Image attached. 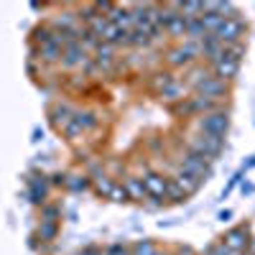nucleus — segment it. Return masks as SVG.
<instances>
[{"mask_svg": "<svg viewBox=\"0 0 255 255\" xmlns=\"http://www.w3.org/2000/svg\"><path fill=\"white\" fill-rule=\"evenodd\" d=\"M197 125H199V130H202V133H209V135H227L230 115H227V113H220V110H215V113H204V115L197 120Z\"/></svg>", "mask_w": 255, "mask_h": 255, "instance_id": "f257e3e1", "label": "nucleus"}, {"mask_svg": "<svg viewBox=\"0 0 255 255\" xmlns=\"http://www.w3.org/2000/svg\"><path fill=\"white\" fill-rule=\"evenodd\" d=\"M243 33H245V23L240 18H225L215 31V38L220 44H240Z\"/></svg>", "mask_w": 255, "mask_h": 255, "instance_id": "f03ea898", "label": "nucleus"}, {"mask_svg": "<svg viewBox=\"0 0 255 255\" xmlns=\"http://www.w3.org/2000/svg\"><path fill=\"white\" fill-rule=\"evenodd\" d=\"M184 171L191 174V176H197L199 181H209L212 174H215V168H212V163H209L207 158H202V156L194 153V151H189V153L184 156Z\"/></svg>", "mask_w": 255, "mask_h": 255, "instance_id": "7ed1b4c3", "label": "nucleus"}, {"mask_svg": "<svg viewBox=\"0 0 255 255\" xmlns=\"http://www.w3.org/2000/svg\"><path fill=\"white\" fill-rule=\"evenodd\" d=\"M143 189L148 197L153 199H166V179L158 174H145L143 176Z\"/></svg>", "mask_w": 255, "mask_h": 255, "instance_id": "20e7f679", "label": "nucleus"}, {"mask_svg": "<svg viewBox=\"0 0 255 255\" xmlns=\"http://www.w3.org/2000/svg\"><path fill=\"white\" fill-rule=\"evenodd\" d=\"M197 92L202 95V97H220L222 92H225V82H220V79H215V77H204L202 82H197Z\"/></svg>", "mask_w": 255, "mask_h": 255, "instance_id": "39448f33", "label": "nucleus"}, {"mask_svg": "<svg viewBox=\"0 0 255 255\" xmlns=\"http://www.w3.org/2000/svg\"><path fill=\"white\" fill-rule=\"evenodd\" d=\"M240 72V64H232V61H215L212 64V77L225 82V79H235Z\"/></svg>", "mask_w": 255, "mask_h": 255, "instance_id": "423d86ee", "label": "nucleus"}, {"mask_svg": "<svg viewBox=\"0 0 255 255\" xmlns=\"http://www.w3.org/2000/svg\"><path fill=\"white\" fill-rule=\"evenodd\" d=\"M222 245H225L232 255H235V253H243V250L248 248V235H245V230H232L230 235L225 238Z\"/></svg>", "mask_w": 255, "mask_h": 255, "instance_id": "0eeeda50", "label": "nucleus"}, {"mask_svg": "<svg viewBox=\"0 0 255 255\" xmlns=\"http://www.w3.org/2000/svg\"><path fill=\"white\" fill-rule=\"evenodd\" d=\"M174 181H176V184H179V186H181V189L186 191V194H189V197H191V194H194V191H197V189H199V186L204 184V181H199L197 176H191V174H186V171H184V168H181V171L176 174V179H174Z\"/></svg>", "mask_w": 255, "mask_h": 255, "instance_id": "6e6552de", "label": "nucleus"}, {"mask_svg": "<svg viewBox=\"0 0 255 255\" xmlns=\"http://www.w3.org/2000/svg\"><path fill=\"white\" fill-rule=\"evenodd\" d=\"M123 186H125V191H128V199L143 202V199L148 197V194H145V189H143V181H140V179H133V176H130V179H128Z\"/></svg>", "mask_w": 255, "mask_h": 255, "instance_id": "1a4fd4ad", "label": "nucleus"}, {"mask_svg": "<svg viewBox=\"0 0 255 255\" xmlns=\"http://www.w3.org/2000/svg\"><path fill=\"white\" fill-rule=\"evenodd\" d=\"M166 199H174V202H186L189 199V194H186V191L174 181V179H168L166 181Z\"/></svg>", "mask_w": 255, "mask_h": 255, "instance_id": "9d476101", "label": "nucleus"}, {"mask_svg": "<svg viewBox=\"0 0 255 255\" xmlns=\"http://www.w3.org/2000/svg\"><path fill=\"white\" fill-rule=\"evenodd\" d=\"M181 95H184V84L176 82V79H174V82H168L166 87L161 90V97H163V100H179Z\"/></svg>", "mask_w": 255, "mask_h": 255, "instance_id": "9b49d317", "label": "nucleus"}, {"mask_svg": "<svg viewBox=\"0 0 255 255\" xmlns=\"http://www.w3.org/2000/svg\"><path fill=\"white\" fill-rule=\"evenodd\" d=\"M115 184L118 181H113L110 176H97V191H100V194H105V197H113V189H115Z\"/></svg>", "mask_w": 255, "mask_h": 255, "instance_id": "f8f14e48", "label": "nucleus"}, {"mask_svg": "<svg viewBox=\"0 0 255 255\" xmlns=\"http://www.w3.org/2000/svg\"><path fill=\"white\" fill-rule=\"evenodd\" d=\"M133 250H135V255H156V248L151 243H138Z\"/></svg>", "mask_w": 255, "mask_h": 255, "instance_id": "ddd939ff", "label": "nucleus"}, {"mask_svg": "<svg viewBox=\"0 0 255 255\" xmlns=\"http://www.w3.org/2000/svg\"><path fill=\"white\" fill-rule=\"evenodd\" d=\"M230 217H232V212H222V215H220V220H222V222H227Z\"/></svg>", "mask_w": 255, "mask_h": 255, "instance_id": "4468645a", "label": "nucleus"}, {"mask_svg": "<svg viewBox=\"0 0 255 255\" xmlns=\"http://www.w3.org/2000/svg\"><path fill=\"white\" fill-rule=\"evenodd\" d=\"M156 255H163V253H158V250H156Z\"/></svg>", "mask_w": 255, "mask_h": 255, "instance_id": "2eb2a0df", "label": "nucleus"}]
</instances>
